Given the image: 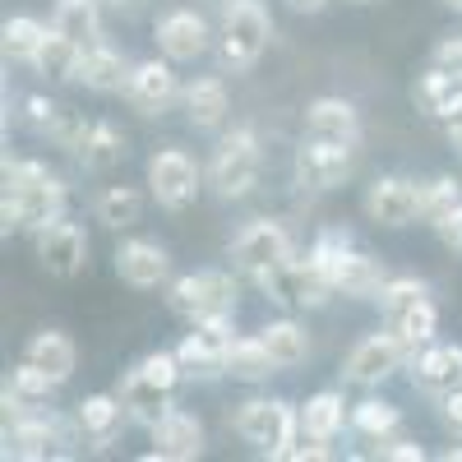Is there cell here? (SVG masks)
<instances>
[{
    "mask_svg": "<svg viewBox=\"0 0 462 462\" xmlns=\"http://www.w3.org/2000/svg\"><path fill=\"white\" fill-rule=\"evenodd\" d=\"M65 217V185L42 162H5V199H0V226L10 231H42L47 222Z\"/></svg>",
    "mask_w": 462,
    "mask_h": 462,
    "instance_id": "1",
    "label": "cell"
},
{
    "mask_svg": "<svg viewBox=\"0 0 462 462\" xmlns=\"http://www.w3.org/2000/svg\"><path fill=\"white\" fill-rule=\"evenodd\" d=\"M236 435L268 453L273 462H291V448L305 439L300 430V411L282 398H250L236 407Z\"/></svg>",
    "mask_w": 462,
    "mask_h": 462,
    "instance_id": "2",
    "label": "cell"
},
{
    "mask_svg": "<svg viewBox=\"0 0 462 462\" xmlns=\"http://www.w3.org/2000/svg\"><path fill=\"white\" fill-rule=\"evenodd\" d=\"M268 37H273V19L259 0H226L222 10V32H217V56L231 74L254 69V60L263 56Z\"/></svg>",
    "mask_w": 462,
    "mask_h": 462,
    "instance_id": "3",
    "label": "cell"
},
{
    "mask_svg": "<svg viewBox=\"0 0 462 462\" xmlns=\"http://www.w3.org/2000/svg\"><path fill=\"white\" fill-rule=\"evenodd\" d=\"M259 167H263V152H259V134L254 130H231L222 134L213 162H208V185L217 199H245L254 180H259Z\"/></svg>",
    "mask_w": 462,
    "mask_h": 462,
    "instance_id": "4",
    "label": "cell"
},
{
    "mask_svg": "<svg viewBox=\"0 0 462 462\" xmlns=\"http://www.w3.org/2000/svg\"><path fill=\"white\" fill-rule=\"evenodd\" d=\"M171 310L189 324L213 319V315H231L236 310V278L222 268H204V273H185L171 282Z\"/></svg>",
    "mask_w": 462,
    "mask_h": 462,
    "instance_id": "5",
    "label": "cell"
},
{
    "mask_svg": "<svg viewBox=\"0 0 462 462\" xmlns=\"http://www.w3.org/2000/svg\"><path fill=\"white\" fill-rule=\"evenodd\" d=\"M287 259H291V236H287V226L273 222V217H254L236 236V245H231V263H236L241 273H250L254 282L268 278L273 268H282Z\"/></svg>",
    "mask_w": 462,
    "mask_h": 462,
    "instance_id": "6",
    "label": "cell"
},
{
    "mask_svg": "<svg viewBox=\"0 0 462 462\" xmlns=\"http://www.w3.org/2000/svg\"><path fill=\"white\" fill-rule=\"evenodd\" d=\"M352 167H356V143L305 134L296 148V180L305 189H333L352 176Z\"/></svg>",
    "mask_w": 462,
    "mask_h": 462,
    "instance_id": "7",
    "label": "cell"
},
{
    "mask_svg": "<svg viewBox=\"0 0 462 462\" xmlns=\"http://www.w3.org/2000/svg\"><path fill=\"white\" fill-rule=\"evenodd\" d=\"M226 346H231V315H213V319H199L180 337L176 356H180L185 374L217 379V374H226Z\"/></svg>",
    "mask_w": 462,
    "mask_h": 462,
    "instance_id": "8",
    "label": "cell"
},
{
    "mask_svg": "<svg viewBox=\"0 0 462 462\" xmlns=\"http://www.w3.org/2000/svg\"><path fill=\"white\" fill-rule=\"evenodd\" d=\"M148 189H152V199H158L162 208L180 213L199 199V167L189 152L180 148H162L158 158L148 162Z\"/></svg>",
    "mask_w": 462,
    "mask_h": 462,
    "instance_id": "9",
    "label": "cell"
},
{
    "mask_svg": "<svg viewBox=\"0 0 462 462\" xmlns=\"http://www.w3.org/2000/svg\"><path fill=\"white\" fill-rule=\"evenodd\" d=\"M411 352L398 342V333L393 328H383V333H365L352 352H346V379L352 383H365V389H374V383H383L402 361H407Z\"/></svg>",
    "mask_w": 462,
    "mask_h": 462,
    "instance_id": "10",
    "label": "cell"
},
{
    "mask_svg": "<svg viewBox=\"0 0 462 462\" xmlns=\"http://www.w3.org/2000/svg\"><path fill=\"white\" fill-rule=\"evenodd\" d=\"M37 236V259H42V268L51 278H74L84 268L88 259V236H84V226L79 222H69V217H56L47 222L42 231H32Z\"/></svg>",
    "mask_w": 462,
    "mask_h": 462,
    "instance_id": "11",
    "label": "cell"
},
{
    "mask_svg": "<svg viewBox=\"0 0 462 462\" xmlns=\"http://www.w3.org/2000/svg\"><path fill=\"white\" fill-rule=\"evenodd\" d=\"M152 453L148 462H195L204 453V426H199V416H189L180 407H167L158 420H152Z\"/></svg>",
    "mask_w": 462,
    "mask_h": 462,
    "instance_id": "12",
    "label": "cell"
},
{
    "mask_svg": "<svg viewBox=\"0 0 462 462\" xmlns=\"http://www.w3.org/2000/svg\"><path fill=\"white\" fill-rule=\"evenodd\" d=\"M365 213L379 226H411L420 217V185L407 176H379L365 189Z\"/></svg>",
    "mask_w": 462,
    "mask_h": 462,
    "instance_id": "13",
    "label": "cell"
},
{
    "mask_svg": "<svg viewBox=\"0 0 462 462\" xmlns=\"http://www.w3.org/2000/svg\"><path fill=\"white\" fill-rule=\"evenodd\" d=\"M121 93L139 116H162L176 102V74L167 60H139V65H130V79Z\"/></svg>",
    "mask_w": 462,
    "mask_h": 462,
    "instance_id": "14",
    "label": "cell"
},
{
    "mask_svg": "<svg viewBox=\"0 0 462 462\" xmlns=\"http://www.w3.org/2000/svg\"><path fill=\"white\" fill-rule=\"evenodd\" d=\"M213 42V32L204 23V14L195 10H171L158 19V47L167 60H199Z\"/></svg>",
    "mask_w": 462,
    "mask_h": 462,
    "instance_id": "15",
    "label": "cell"
},
{
    "mask_svg": "<svg viewBox=\"0 0 462 462\" xmlns=\"http://www.w3.org/2000/svg\"><path fill=\"white\" fill-rule=\"evenodd\" d=\"M383 282H389V268H383V259L361 254V250H342V254H337L333 291L352 296V300H379Z\"/></svg>",
    "mask_w": 462,
    "mask_h": 462,
    "instance_id": "16",
    "label": "cell"
},
{
    "mask_svg": "<svg viewBox=\"0 0 462 462\" xmlns=\"http://www.w3.org/2000/svg\"><path fill=\"white\" fill-rule=\"evenodd\" d=\"M116 273H121V282L148 291V287L167 282L171 259H167V250L158 241H125L121 250H116Z\"/></svg>",
    "mask_w": 462,
    "mask_h": 462,
    "instance_id": "17",
    "label": "cell"
},
{
    "mask_svg": "<svg viewBox=\"0 0 462 462\" xmlns=\"http://www.w3.org/2000/svg\"><path fill=\"white\" fill-rule=\"evenodd\" d=\"M305 134L361 143V116H356V106L346 97H315L310 106H305Z\"/></svg>",
    "mask_w": 462,
    "mask_h": 462,
    "instance_id": "18",
    "label": "cell"
},
{
    "mask_svg": "<svg viewBox=\"0 0 462 462\" xmlns=\"http://www.w3.org/2000/svg\"><path fill=\"white\" fill-rule=\"evenodd\" d=\"M411 379L420 383L426 393H448V389H462V346H420V356L411 365Z\"/></svg>",
    "mask_w": 462,
    "mask_h": 462,
    "instance_id": "19",
    "label": "cell"
},
{
    "mask_svg": "<svg viewBox=\"0 0 462 462\" xmlns=\"http://www.w3.org/2000/svg\"><path fill=\"white\" fill-rule=\"evenodd\" d=\"M56 444H65L60 420H51V416H19L14 430L5 435V457H47V453H56Z\"/></svg>",
    "mask_w": 462,
    "mask_h": 462,
    "instance_id": "20",
    "label": "cell"
},
{
    "mask_svg": "<svg viewBox=\"0 0 462 462\" xmlns=\"http://www.w3.org/2000/svg\"><path fill=\"white\" fill-rule=\"evenodd\" d=\"M130 416V407H125V398H111V393H88L84 402H79V411H74V420H79V430L102 448V444H111L116 435H121V420Z\"/></svg>",
    "mask_w": 462,
    "mask_h": 462,
    "instance_id": "21",
    "label": "cell"
},
{
    "mask_svg": "<svg viewBox=\"0 0 462 462\" xmlns=\"http://www.w3.org/2000/svg\"><path fill=\"white\" fill-rule=\"evenodd\" d=\"M74 79H79L84 88H93V93H116V88H125L130 65H125L121 51H111V47L93 42V47H84V56H79V74H74Z\"/></svg>",
    "mask_w": 462,
    "mask_h": 462,
    "instance_id": "22",
    "label": "cell"
},
{
    "mask_svg": "<svg viewBox=\"0 0 462 462\" xmlns=\"http://www.w3.org/2000/svg\"><path fill=\"white\" fill-rule=\"evenodd\" d=\"M411 97H416V106L426 116H435V121H448V116L462 111V84L453 79V74H444L439 65H430L426 74H420Z\"/></svg>",
    "mask_w": 462,
    "mask_h": 462,
    "instance_id": "23",
    "label": "cell"
},
{
    "mask_svg": "<svg viewBox=\"0 0 462 462\" xmlns=\"http://www.w3.org/2000/svg\"><path fill=\"white\" fill-rule=\"evenodd\" d=\"M226 111H231V97H226V84L222 79H195L185 88V116H189V125L195 130H217L226 121Z\"/></svg>",
    "mask_w": 462,
    "mask_h": 462,
    "instance_id": "24",
    "label": "cell"
},
{
    "mask_svg": "<svg viewBox=\"0 0 462 462\" xmlns=\"http://www.w3.org/2000/svg\"><path fill=\"white\" fill-rule=\"evenodd\" d=\"M51 28H60L65 37H74L79 47H93L102 37V0H56Z\"/></svg>",
    "mask_w": 462,
    "mask_h": 462,
    "instance_id": "25",
    "label": "cell"
},
{
    "mask_svg": "<svg viewBox=\"0 0 462 462\" xmlns=\"http://www.w3.org/2000/svg\"><path fill=\"white\" fill-rule=\"evenodd\" d=\"M259 342L268 346V356H273L278 370H291L310 356V337H305V328L296 319H273L268 328H259Z\"/></svg>",
    "mask_w": 462,
    "mask_h": 462,
    "instance_id": "26",
    "label": "cell"
},
{
    "mask_svg": "<svg viewBox=\"0 0 462 462\" xmlns=\"http://www.w3.org/2000/svg\"><path fill=\"white\" fill-rule=\"evenodd\" d=\"M60 389V383L42 370V365H32L23 361L14 374H10V389H5V411H28V407H42L51 393Z\"/></svg>",
    "mask_w": 462,
    "mask_h": 462,
    "instance_id": "27",
    "label": "cell"
},
{
    "mask_svg": "<svg viewBox=\"0 0 462 462\" xmlns=\"http://www.w3.org/2000/svg\"><path fill=\"white\" fill-rule=\"evenodd\" d=\"M23 361L42 365L56 383H65V379L74 374V361H79V352H74V342H69L65 333L47 328V333H37V337L28 342V356H23Z\"/></svg>",
    "mask_w": 462,
    "mask_h": 462,
    "instance_id": "28",
    "label": "cell"
},
{
    "mask_svg": "<svg viewBox=\"0 0 462 462\" xmlns=\"http://www.w3.org/2000/svg\"><path fill=\"white\" fill-rule=\"evenodd\" d=\"M342 420H346V402H342V393H333V389L305 398V407H300V430H305V439H324V444H328V439L342 430Z\"/></svg>",
    "mask_w": 462,
    "mask_h": 462,
    "instance_id": "29",
    "label": "cell"
},
{
    "mask_svg": "<svg viewBox=\"0 0 462 462\" xmlns=\"http://www.w3.org/2000/svg\"><path fill=\"white\" fill-rule=\"evenodd\" d=\"M47 23H37V19H28V14H14L10 23H5V32H0V47H5V60H14V65H37V56H42V47H47Z\"/></svg>",
    "mask_w": 462,
    "mask_h": 462,
    "instance_id": "30",
    "label": "cell"
},
{
    "mask_svg": "<svg viewBox=\"0 0 462 462\" xmlns=\"http://www.w3.org/2000/svg\"><path fill=\"white\" fill-rule=\"evenodd\" d=\"M273 370L278 365H273V356H268V346L259 337H231V346H226V374L231 379L259 383V379H268Z\"/></svg>",
    "mask_w": 462,
    "mask_h": 462,
    "instance_id": "31",
    "label": "cell"
},
{
    "mask_svg": "<svg viewBox=\"0 0 462 462\" xmlns=\"http://www.w3.org/2000/svg\"><path fill=\"white\" fill-rule=\"evenodd\" d=\"M121 158H125V134L116 130L111 121H93V125H88V139H84V148H79V162H84L88 171H111Z\"/></svg>",
    "mask_w": 462,
    "mask_h": 462,
    "instance_id": "32",
    "label": "cell"
},
{
    "mask_svg": "<svg viewBox=\"0 0 462 462\" xmlns=\"http://www.w3.org/2000/svg\"><path fill=\"white\" fill-rule=\"evenodd\" d=\"M121 398H125V407H130V416L134 420H143V426H152L162 411H167V389H158L139 365L125 374V383H121Z\"/></svg>",
    "mask_w": 462,
    "mask_h": 462,
    "instance_id": "33",
    "label": "cell"
},
{
    "mask_svg": "<svg viewBox=\"0 0 462 462\" xmlns=\"http://www.w3.org/2000/svg\"><path fill=\"white\" fill-rule=\"evenodd\" d=\"M79 56H84V47L74 42V37H65L60 28H51L47 32V47H42V56H37V69L47 74V79H74L79 74Z\"/></svg>",
    "mask_w": 462,
    "mask_h": 462,
    "instance_id": "34",
    "label": "cell"
},
{
    "mask_svg": "<svg viewBox=\"0 0 462 462\" xmlns=\"http://www.w3.org/2000/svg\"><path fill=\"white\" fill-rule=\"evenodd\" d=\"M139 213H143V199H139V189H130V185H111V189L97 195V222L111 226V231L134 226Z\"/></svg>",
    "mask_w": 462,
    "mask_h": 462,
    "instance_id": "35",
    "label": "cell"
},
{
    "mask_svg": "<svg viewBox=\"0 0 462 462\" xmlns=\"http://www.w3.org/2000/svg\"><path fill=\"white\" fill-rule=\"evenodd\" d=\"M389 328L398 333V342H402L407 352L416 356V346H426V342L435 337V328H439V315H435V305H430V300H420V305H411V310L393 315V319H389Z\"/></svg>",
    "mask_w": 462,
    "mask_h": 462,
    "instance_id": "36",
    "label": "cell"
},
{
    "mask_svg": "<svg viewBox=\"0 0 462 462\" xmlns=\"http://www.w3.org/2000/svg\"><path fill=\"white\" fill-rule=\"evenodd\" d=\"M457 204H462V185H457L453 176H435V180L420 185V217H426L430 226L444 222Z\"/></svg>",
    "mask_w": 462,
    "mask_h": 462,
    "instance_id": "37",
    "label": "cell"
},
{
    "mask_svg": "<svg viewBox=\"0 0 462 462\" xmlns=\"http://www.w3.org/2000/svg\"><path fill=\"white\" fill-rule=\"evenodd\" d=\"M420 300H430V287L420 278H389L383 291H379V310H383V319H393V315L411 310V305H420Z\"/></svg>",
    "mask_w": 462,
    "mask_h": 462,
    "instance_id": "38",
    "label": "cell"
},
{
    "mask_svg": "<svg viewBox=\"0 0 462 462\" xmlns=\"http://www.w3.org/2000/svg\"><path fill=\"white\" fill-rule=\"evenodd\" d=\"M352 426L361 430V435H389L393 426H398V407L389 402V398H365V402H356L352 407Z\"/></svg>",
    "mask_w": 462,
    "mask_h": 462,
    "instance_id": "39",
    "label": "cell"
},
{
    "mask_svg": "<svg viewBox=\"0 0 462 462\" xmlns=\"http://www.w3.org/2000/svg\"><path fill=\"white\" fill-rule=\"evenodd\" d=\"M139 370L152 379V383H158V389H176V383H180V374H185V365H180V356L176 352H148L143 361H139Z\"/></svg>",
    "mask_w": 462,
    "mask_h": 462,
    "instance_id": "40",
    "label": "cell"
},
{
    "mask_svg": "<svg viewBox=\"0 0 462 462\" xmlns=\"http://www.w3.org/2000/svg\"><path fill=\"white\" fill-rule=\"evenodd\" d=\"M430 65H439L444 74H453V79L462 84V37H444V42L435 47V60Z\"/></svg>",
    "mask_w": 462,
    "mask_h": 462,
    "instance_id": "41",
    "label": "cell"
},
{
    "mask_svg": "<svg viewBox=\"0 0 462 462\" xmlns=\"http://www.w3.org/2000/svg\"><path fill=\"white\" fill-rule=\"evenodd\" d=\"M23 111H28V121H32L37 130H51V125H56V116H60V106H56L51 97H42V93L23 97Z\"/></svg>",
    "mask_w": 462,
    "mask_h": 462,
    "instance_id": "42",
    "label": "cell"
},
{
    "mask_svg": "<svg viewBox=\"0 0 462 462\" xmlns=\"http://www.w3.org/2000/svg\"><path fill=\"white\" fill-rule=\"evenodd\" d=\"M435 231H439V241H444L448 250H462V204H457L444 222H435Z\"/></svg>",
    "mask_w": 462,
    "mask_h": 462,
    "instance_id": "43",
    "label": "cell"
},
{
    "mask_svg": "<svg viewBox=\"0 0 462 462\" xmlns=\"http://www.w3.org/2000/svg\"><path fill=\"white\" fill-rule=\"evenodd\" d=\"M324 457H328V444H324V439H310V444L300 439V444L291 448V462H324Z\"/></svg>",
    "mask_w": 462,
    "mask_h": 462,
    "instance_id": "44",
    "label": "cell"
},
{
    "mask_svg": "<svg viewBox=\"0 0 462 462\" xmlns=\"http://www.w3.org/2000/svg\"><path fill=\"white\" fill-rule=\"evenodd\" d=\"M379 457H393V462H420V457H426V448H420V444H389V448H379Z\"/></svg>",
    "mask_w": 462,
    "mask_h": 462,
    "instance_id": "45",
    "label": "cell"
},
{
    "mask_svg": "<svg viewBox=\"0 0 462 462\" xmlns=\"http://www.w3.org/2000/svg\"><path fill=\"white\" fill-rule=\"evenodd\" d=\"M444 420L453 430H462V389H448L444 393Z\"/></svg>",
    "mask_w": 462,
    "mask_h": 462,
    "instance_id": "46",
    "label": "cell"
},
{
    "mask_svg": "<svg viewBox=\"0 0 462 462\" xmlns=\"http://www.w3.org/2000/svg\"><path fill=\"white\" fill-rule=\"evenodd\" d=\"M444 130H448V143L462 152V111H457V116H448V121H444Z\"/></svg>",
    "mask_w": 462,
    "mask_h": 462,
    "instance_id": "47",
    "label": "cell"
},
{
    "mask_svg": "<svg viewBox=\"0 0 462 462\" xmlns=\"http://www.w3.org/2000/svg\"><path fill=\"white\" fill-rule=\"evenodd\" d=\"M287 5H291L296 14H319V10L328 5V0H287Z\"/></svg>",
    "mask_w": 462,
    "mask_h": 462,
    "instance_id": "48",
    "label": "cell"
},
{
    "mask_svg": "<svg viewBox=\"0 0 462 462\" xmlns=\"http://www.w3.org/2000/svg\"><path fill=\"white\" fill-rule=\"evenodd\" d=\"M444 462H462V448H444Z\"/></svg>",
    "mask_w": 462,
    "mask_h": 462,
    "instance_id": "49",
    "label": "cell"
},
{
    "mask_svg": "<svg viewBox=\"0 0 462 462\" xmlns=\"http://www.w3.org/2000/svg\"><path fill=\"white\" fill-rule=\"evenodd\" d=\"M444 5H448V10H457V14H462V0H444Z\"/></svg>",
    "mask_w": 462,
    "mask_h": 462,
    "instance_id": "50",
    "label": "cell"
},
{
    "mask_svg": "<svg viewBox=\"0 0 462 462\" xmlns=\"http://www.w3.org/2000/svg\"><path fill=\"white\" fill-rule=\"evenodd\" d=\"M346 5H379V0H346Z\"/></svg>",
    "mask_w": 462,
    "mask_h": 462,
    "instance_id": "51",
    "label": "cell"
},
{
    "mask_svg": "<svg viewBox=\"0 0 462 462\" xmlns=\"http://www.w3.org/2000/svg\"><path fill=\"white\" fill-rule=\"evenodd\" d=\"M106 5H116V10H121V5H134V0H106Z\"/></svg>",
    "mask_w": 462,
    "mask_h": 462,
    "instance_id": "52",
    "label": "cell"
}]
</instances>
